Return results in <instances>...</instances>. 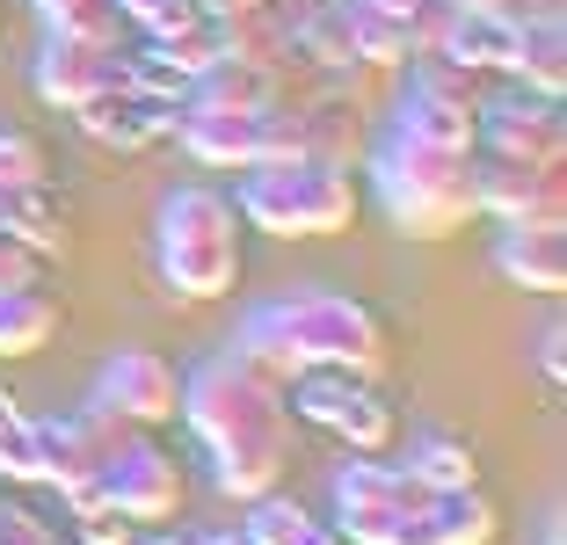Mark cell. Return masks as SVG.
<instances>
[{
    "label": "cell",
    "mask_w": 567,
    "mask_h": 545,
    "mask_svg": "<svg viewBox=\"0 0 567 545\" xmlns=\"http://www.w3.org/2000/svg\"><path fill=\"white\" fill-rule=\"evenodd\" d=\"M473 153H502V161L560 167V153H567L560 95H532V88H509V95L481 102V138H473Z\"/></svg>",
    "instance_id": "8fae6325"
},
{
    "label": "cell",
    "mask_w": 567,
    "mask_h": 545,
    "mask_svg": "<svg viewBox=\"0 0 567 545\" xmlns=\"http://www.w3.org/2000/svg\"><path fill=\"white\" fill-rule=\"evenodd\" d=\"M240 531H248L255 545H291V538L306 531V510H299L291 495H277V487H269V495L248 502V524H240Z\"/></svg>",
    "instance_id": "d4e9b609"
},
{
    "label": "cell",
    "mask_w": 567,
    "mask_h": 545,
    "mask_svg": "<svg viewBox=\"0 0 567 545\" xmlns=\"http://www.w3.org/2000/svg\"><path fill=\"white\" fill-rule=\"evenodd\" d=\"M16 182H44V146L16 124H0V189H16Z\"/></svg>",
    "instance_id": "83f0119b"
},
{
    "label": "cell",
    "mask_w": 567,
    "mask_h": 545,
    "mask_svg": "<svg viewBox=\"0 0 567 545\" xmlns=\"http://www.w3.org/2000/svg\"><path fill=\"white\" fill-rule=\"evenodd\" d=\"M538 545H567V538H560V531H538Z\"/></svg>",
    "instance_id": "8d00e7d4"
},
{
    "label": "cell",
    "mask_w": 567,
    "mask_h": 545,
    "mask_svg": "<svg viewBox=\"0 0 567 545\" xmlns=\"http://www.w3.org/2000/svg\"><path fill=\"white\" fill-rule=\"evenodd\" d=\"M284 408L306 414L313 430L342 436L350 451H385V436H393V408L379 400V379H357V371H334V363L299 371L284 385Z\"/></svg>",
    "instance_id": "52a82bcc"
},
{
    "label": "cell",
    "mask_w": 567,
    "mask_h": 545,
    "mask_svg": "<svg viewBox=\"0 0 567 545\" xmlns=\"http://www.w3.org/2000/svg\"><path fill=\"white\" fill-rule=\"evenodd\" d=\"M175 414L189 422V436L212 459L218 495L255 502V495L277 487L284 459H291V408H284V385L262 379L240 349L204 357L183 379V408Z\"/></svg>",
    "instance_id": "6da1fadb"
},
{
    "label": "cell",
    "mask_w": 567,
    "mask_h": 545,
    "mask_svg": "<svg viewBox=\"0 0 567 545\" xmlns=\"http://www.w3.org/2000/svg\"><path fill=\"white\" fill-rule=\"evenodd\" d=\"M51 335H59V298L44 284L0 291V357H37Z\"/></svg>",
    "instance_id": "d6986e66"
},
{
    "label": "cell",
    "mask_w": 567,
    "mask_h": 545,
    "mask_svg": "<svg viewBox=\"0 0 567 545\" xmlns=\"http://www.w3.org/2000/svg\"><path fill=\"white\" fill-rule=\"evenodd\" d=\"M138 524L124 510H110V502H87V510H73V545H132Z\"/></svg>",
    "instance_id": "4316f807"
},
{
    "label": "cell",
    "mask_w": 567,
    "mask_h": 545,
    "mask_svg": "<svg viewBox=\"0 0 567 545\" xmlns=\"http://www.w3.org/2000/svg\"><path fill=\"white\" fill-rule=\"evenodd\" d=\"M153 263L161 284L183 306H212V298H234L240 284V212L234 197H218L204 182L175 189L153 218Z\"/></svg>",
    "instance_id": "277c9868"
},
{
    "label": "cell",
    "mask_w": 567,
    "mask_h": 545,
    "mask_svg": "<svg viewBox=\"0 0 567 545\" xmlns=\"http://www.w3.org/2000/svg\"><path fill=\"white\" fill-rule=\"evenodd\" d=\"M197 8H204V16H248V8H269V0H197Z\"/></svg>",
    "instance_id": "d6a6232c"
},
{
    "label": "cell",
    "mask_w": 567,
    "mask_h": 545,
    "mask_svg": "<svg viewBox=\"0 0 567 545\" xmlns=\"http://www.w3.org/2000/svg\"><path fill=\"white\" fill-rule=\"evenodd\" d=\"M517 88H532V95H560L567 88V51H560V16L546 22H524V44H517Z\"/></svg>",
    "instance_id": "603a6c76"
},
{
    "label": "cell",
    "mask_w": 567,
    "mask_h": 545,
    "mask_svg": "<svg viewBox=\"0 0 567 545\" xmlns=\"http://www.w3.org/2000/svg\"><path fill=\"white\" fill-rule=\"evenodd\" d=\"M364 8H379V16H393V22H408L422 8V0H364Z\"/></svg>",
    "instance_id": "836d02e7"
},
{
    "label": "cell",
    "mask_w": 567,
    "mask_h": 545,
    "mask_svg": "<svg viewBox=\"0 0 567 545\" xmlns=\"http://www.w3.org/2000/svg\"><path fill=\"white\" fill-rule=\"evenodd\" d=\"M291 545H350V538H342V531H334V524H313V516H306V531H299V538H291Z\"/></svg>",
    "instance_id": "1f68e13d"
},
{
    "label": "cell",
    "mask_w": 567,
    "mask_h": 545,
    "mask_svg": "<svg viewBox=\"0 0 567 545\" xmlns=\"http://www.w3.org/2000/svg\"><path fill=\"white\" fill-rule=\"evenodd\" d=\"M87 408L117 414V422H132V430H161V422H175V408H183V379H175V363H167L161 349L124 342V349L102 357Z\"/></svg>",
    "instance_id": "ba28073f"
},
{
    "label": "cell",
    "mask_w": 567,
    "mask_h": 545,
    "mask_svg": "<svg viewBox=\"0 0 567 545\" xmlns=\"http://www.w3.org/2000/svg\"><path fill=\"white\" fill-rule=\"evenodd\" d=\"M262 110H269V102H262ZM262 110L189 95L183 110H175V138H183V153L204 161V167H255V161H262Z\"/></svg>",
    "instance_id": "7c38bea8"
},
{
    "label": "cell",
    "mask_w": 567,
    "mask_h": 545,
    "mask_svg": "<svg viewBox=\"0 0 567 545\" xmlns=\"http://www.w3.org/2000/svg\"><path fill=\"white\" fill-rule=\"evenodd\" d=\"M51 37H87V44H117V0H37Z\"/></svg>",
    "instance_id": "cb8c5ba5"
},
{
    "label": "cell",
    "mask_w": 567,
    "mask_h": 545,
    "mask_svg": "<svg viewBox=\"0 0 567 545\" xmlns=\"http://www.w3.org/2000/svg\"><path fill=\"white\" fill-rule=\"evenodd\" d=\"M408 473H415L430 495H451V487H473V480H481V459H473V444H458V436L430 430L415 451H408Z\"/></svg>",
    "instance_id": "7402d4cb"
},
{
    "label": "cell",
    "mask_w": 567,
    "mask_h": 545,
    "mask_svg": "<svg viewBox=\"0 0 567 545\" xmlns=\"http://www.w3.org/2000/svg\"><path fill=\"white\" fill-rule=\"evenodd\" d=\"M175 110L183 102H161V95H138V88H102L95 102H81L73 110V124H81L95 146H110V153H146V146H161V138H175Z\"/></svg>",
    "instance_id": "4fadbf2b"
},
{
    "label": "cell",
    "mask_w": 567,
    "mask_h": 545,
    "mask_svg": "<svg viewBox=\"0 0 567 545\" xmlns=\"http://www.w3.org/2000/svg\"><path fill=\"white\" fill-rule=\"evenodd\" d=\"M0 233H16L22 248H37L51 263V255L66 248V212L51 204L44 182H16V189H0Z\"/></svg>",
    "instance_id": "ac0fdd59"
},
{
    "label": "cell",
    "mask_w": 567,
    "mask_h": 545,
    "mask_svg": "<svg viewBox=\"0 0 567 545\" xmlns=\"http://www.w3.org/2000/svg\"><path fill=\"white\" fill-rule=\"evenodd\" d=\"M334 531L350 545H436L430 487L379 451H350L334 465Z\"/></svg>",
    "instance_id": "8992f818"
},
{
    "label": "cell",
    "mask_w": 567,
    "mask_h": 545,
    "mask_svg": "<svg viewBox=\"0 0 567 545\" xmlns=\"http://www.w3.org/2000/svg\"><path fill=\"white\" fill-rule=\"evenodd\" d=\"M473 197H481V218H502V226H560L567 218L560 167H538V161L473 153Z\"/></svg>",
    "instance_id": "30bf717a"
},
{
    "label": "cell",
    "mask_w": 567,
    "mask_h": 545,
    "mask_svg": "<svg viewBox=\"0 0 567 545\" xmlns=\"http://www.w3.org/2000/svg\"><path fill=\"white\" fill-rule=\"evenodd\" d=\"M240 357L262 371V379L291 385L299 371H357V379H379L385 371V328L371 306L342 291H320V284H299V291L284 298H262L248 320H240Z\"/></svg>",
    "instance_id": "7a4b0ae2"
},
{
    "label": "cell",
    "mask_w": 567,
    "mask_h": 545,
    "mask_svg": "<svg viewBox=\"0 0 567 545\" xmlns=\"http://www.w3.org/2000/svg\"><path fill=\"white\" fill-rule=\"evenodd\" d=\"M234 212H240V226L277 233V240H328V233L357 226V182H350V167L320 161V153L255 161V167H240Z\"/></svg>",
    "instance_id": "5b68a950"
},
{
    "label": "cell",
    "mask_w": 567,
    "mask_h": 545,
    "mask_svg": "<svg viewBox=\"0 0 567 545\" xmlns=\"http://www.w3.org/2000/svg\"><path fill=\"white\" fill-rule=\"evenodd\" d=\"M495 277L517 291H567V233L560 226H502L495 233Z\"/></svg>",
    "instance_id": "9a60e30c"
},
{
    "label": "cell",
    "mask_w": 567,
    "mask_h": 545,
    "mask_svg": "<svg viewBox=\"0 0 567 545\" xmlns=\"http://www.w3.org/2000/svg\"><path fill=\"white\" fill-rule=\"evenodd\" d=\"M102 502L124 510L132 524H167L183 510V465L167 459L146 430H124L117 444L102 451Z\"/></svg>",
    "instance_id": "9c48e42d"
},
{
    "label": "cell",
    "mask_w": 567,
    "mask_h": 545,
    "mask_svg": "<svg viewBox=\"0 0 567 545\" xmlns=\"http://www.w3.org/2000/svg\"><path fill=\"white\" fill-rule=\"evenodd\" d=\"M430 531H436V545H495L502 516H495V502L481 495V480H473V487L430 495Z\"/></svg>",
    "instance_id": "44dd1931"
},
{
    "label": "cell",
    "mask_w": 567,
    "mask_h": 545,
    "mask_svg": "<svg viewBox=\"0 0 567 545\" xmlns=\"http://www.w3.org/2000/svg\"><path fill=\"white\" fill-rule=\"evenodd\" d=\"M444 8H473V16H502V22H546V16H560V0H444Z\"/></svg>",
    "instance_id": "f546056e"
},
{
    "label": "cell",
    "mask_w": 567,
    "mask_h": 545,
    "mask_svg": "<svg viewBox=\"0 0 567 545\" xmlns=\"http://www.w3.org/2000/svg\"><path fill=\"white\" fill-rule=\"evenodd\" d=\"M342 30H350V59L371 73H393L408 66L415 51H408V22L379 16V8H364V0H342Z\"/></svg>",
    "instance_id": "ffe728a7"
},
{
    "label": "cell",
    "mask_w": 567,
    "mask_h": 545,
    "mask_svg": "<svg viewBox=\"0 0 567 545\" xmlns=\"http://www.w3.org/2000/svg\"><path fill=\"white\" fill-rule=\"evenodd\" d=\"M364 175H371V189H379L385 218H393L408 240H451V233H466V218H481L473 153H436V146H415V138L385 132L379 146L364 153Z\"/></svg>",
    "instance_id": "3957f363"
},
{
    "label": "cell",
    "mask_w": 567,
    "mask_h": 545,
    "mask_svg": "<svg viewBox=\"0 0 567 545\" xmlns=\"http://www.w3.org/2000/svg\"><path fill=\"white\" fill-rule=\"evenodd\" d=\"M0 545H16V538H8V531H0Z\"/></svg>",
    "instance_id": "74e56055"
},
{
    "label": "cell",
    "mask_w": 567,
    "mask_h": 545,
    "mask_svg": "<svg viewBox=\"0 0 567 545\" xmlns=\"http://www.w3.org/2000/svg\"><path fill=\"white\" fill-rule=\"evenodd\" d=\"M197 545H255V538H248V531H240V524H234V531H204V538H197Z\"/></svg>",
    "instance_id": "e575fe53"
},
{
    "label": "cell",
    "mask_w": 567,
    "mask_h": 545,
    "mask_svg": "<svg viewBox=\"0 0 567 545\" xmlns=\"http://www.w3.org/2000/svg\"><path fill=\"white\" fill-rule=\"evenodd\" d=\"M132 545H197L189 531H146V538H132Z\"/></svg>",
    "instance_id": "d590c367"
},
{
    "label": "cell",
    "mask_w": 567,
    "mask_h": 545,
    "mask_svg": "<svg viewBox=\"0 0 567 545\" xmlns=\"http://www.w3.org/2000/svg\"><path fill=\"white\" fill-rule=\"evenodd\" d=\"M517 44H524V22H502V16H473V8H451L436 51L458 59L473 73H509L517 66Z\"/></svg>",
    "instance_id": "e0dca14e"
},
{
    "label": "cell",
    "mask_w": 567,
    "mask_h": 545,
    "mask_svg": "<svg viewBox=\"0 0 567 545\" xmlns=\"http://www.w3.org/2000/svg\"><path fill=\"white\" fill-rule=\"evenodd\" d=\"M44 277V255L22 248L16 233H0V291H16V284H37Z\"/></svg>",
    "instance_id": "f1b7e54d"
},
{
    "label": "cell",
    "mask_w": 567,
    "mask_h": 545,
    "mask_svg": "<svg viewBox=\"0 0 567 545\" xmlns=\"http://www.w3.org/2000/svg\"><path fill=\"white\" fill-rule=\"evenodd\" d=\"M393 132L415 138V146H436V153H473V138H481V110H466V102L430 95V88L408 81L401 110H393Z\"/></svg>",
    "instance_id": "2e32d148"
},
{
    "label": "cell",
    "mask_w": 567,
    "mask_h": 545,
    "mask_svg": "<svg viewBox=\"0 0 567 545\" xmlns=\"http://www.w3.org/2000/svg\"><path fill=\"white\" fill-rule=\"evenodd\" d=\"M117 16L132 22L138 37H175V30H189V22H204V8L197 0H117Z\"/></svg>",
    "instance_id": "484cf974"
},
{
    "label": "cell",
    "mask_w": 567,
    "mask_h": 545,
    "mask_svg": "<svg viewBox=\"0 0 567 545\" xmlns=\"http://www.w3.org/2000/svg\"><path fill=\"white\" fill-rule=\"evenodd\" d=\"M37 95L51 102V110H81V102H95L102 88H117V44H87V37H44V51H37L30 66Z\"/></svg>",
    "instance_id": "5bb4252c"
},
{
    "label": "cell",
    "mask_w": 567,
    "mask_h": 545,
    "mask_svg": "<svg viewBox=\"0 0 567 545\" xmlns=\"http://www.w3.org/2000/svg\"><path fill=\"white\" fill-rule=\"evenodd\" d=\"M538 371H546V385H567V328L560 320L538 328Z\"/></svg>",
    "instance_id": "4dcf8cb0"
}]
</instances>
